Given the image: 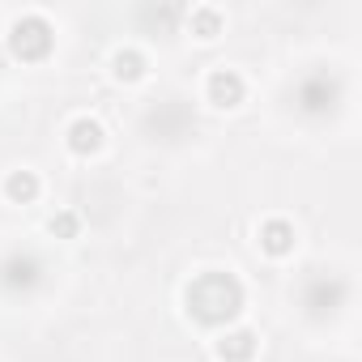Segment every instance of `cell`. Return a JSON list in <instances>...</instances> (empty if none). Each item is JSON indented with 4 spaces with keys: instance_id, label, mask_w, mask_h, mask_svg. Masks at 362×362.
Instances as JSON below:
<instances>
[{
    "instance_id": "cell-10",
    "label": "cell",
    "mask_w": 362,
    "mask_h": 362,
    "mask_svg": "<svg viewBox=\"0 0 362 362\" xmlns=\"http://www.w3.org/2000/svg\"><path fill=\"white\" fill-rule=\"evenodd\" d=\"M5 188H9L13 201H35V197H39V179H35L30 170H22V175H9Z\"/></svg>"
},
{
    "instance_id": "cell-9",
    "label": "cell",
    "mask_w": 362,
    "mask_h": 362,
    "mask_svg": "<svg viewBox=\"0 0 362 362\" xmlns=\"http://www.w3.org/2000/svg\"><path fill=\"white\" fill-rule=\"evenodd\" d=\"M260 243H264V252L286 256V252L294 247V230H290V222H269V226L260 230Z\"/></svg>"
},
{
    "instance_id": "cell-3",
    "label": "cell",
    "mask_w": 362,
    "mask_h": 362,
    "mask_svg": "<svg viewBox=\"0 0 362 362\" xmlns=\"http://www.w3.org/2000/svg\"><path fill=\"white\" fill-rule=\"evenodd\" d=\"M345 303V281L341 277H311L307 286H303V307H307V315H332L337 307Z\"/></svg>"
},
{
    "instance_id": "cell-8",
    "label": "cell",
    "mask_w": 362,
    "mask_h": 362,
    "mask_svg": "<svg viewBox=\"0 0 362 362\" xmlns=\"http://www.w3.org/2000/svg\"><path fill=\"white\" fill-rule=\"evenodd\" d=\"M218 354H222L226 362H247V358L256 354V337H252V332H226L222 345H218Z\"/></svg>"
},
{
    "instance_id": "cell-11",
    "label": "cell",
    "mask_w": 362,
    "mask_h": 362,
    "mask_svg": "<svg viewBox=\"0 0 362 362\" xmlns=\"http://www.w3.org/2000/svg\"><path fill=\"white\" fill-rule=\"evenodd\" d=\"M115 73L119 77H141V56L136 52H119L115 56Z\"/></svg>"
},
{
    "instance_id": "cell-1",
    "label": "cell",
    "mask_w": 362,
    "mask_h": 362,
    "mask_svg": "<svg viewBox=\"0 0 362 362\" xmlns=\"http://www.w3.org/2000/svg\"><path fill=\"white\" fill-rule=\"evenodd\" d=\"M243 307V286L230 273H205L188 286V311L201 324H226Z\"/></svg>"
},
{
    "instance_id": "cell-4",
    "label": "cell",
    "mask_w": 362,
    "mask_h": 362,
    "mask_svg": "<svg viewBox=\"0 0 362 362\" xmlns=\"http://www.w3.org/2000/svg\"><path fill=\"white\" fill-rule=\"evenodd\" d=\"M337 98H341V90H337V81H328L324 73H315V77H307V81L298 86V111H307V115L332 111Z\"/></svg>"
},
{
    "instance_id": "cell-12",
    "label": "cell",
    "mask_w": 362,
    "mask_h": 362,
    "mask_svg": "<svg viewBox=\"0 0 362 362\" xmlns=\"http://www.w3.org/2000/svg\"><path fill=\"white\" fill-rule=\"evenodd\" d=\"M73 230H77V218H73V214H60V218H52V235H64V239H69Z\"/></svg>"
},
{
    "instance_id": "cell-13",
    "label": "cell",
    "mask_w": 362,
    "mask_h": 362,
    "mask_svg": "<svg viewBox=\"0 0 362 362\" xmlns=\"http://www.w3.org/2000/svg\"><path fill=\"white\" fill-rule=\"evenodd\" d=\"M201 30H205V39H209V35L218 30V18H214V13H201Z\"/></svg>"
},
{
    "instance_id": "cell-5",
    "label": "cell",
    "mask_w": 362,
    "mask_h": 362,
    "mask_svg": "<svg viewBox=\"0 0 362 362\" xmlns=\"http://www.w3.org/2000/svg\"><path fill=\"white\" fill-rule=\"evenodd\" d=\"M39 277H43V264L30 252H13L5 264H0V281H5L9 290H30Z\"/></svg>"
},
{
    "instance_id": "cell-7",
    "label": "cell",
    "mask_w": 362,
    "mask_h": 362,
    "mask_svg": "<svg viewBox=\"0 0 362 362\" xmlns=\"http://www.w3.org/2000/svg\"><path fill=\"white\" fill-rule=\"evenodd\" d=\"M69 145H73L77 153H94V149L103 145V128H98L94 119H77V124L69 128Z\"/></svg>"
},
{
    "instance_id": "cell-6",
    "label": "cell",
    "mask_w": 362,
    "mask_h": 362,
    "mask_svg": "<svg viewBox=\"0 0 362 362\" xmlns=\"http://www.w3.org/2000/svg\"><path fill=\"white\" fill-rule=\"evenodd\" d=\"M209 98H214L218 107H235V103L243 98V77L230 73V69H218V73L209 77Z\"/></svg>"
},
{
    "instance_id": "cell-2",
    "label": "cell",
    "mask_w": 362,
    "mask_h": 362,
    "mask_svg": "<svg viewBox=\"0 0 362 362\" xmlns=\"http://www.w3.org/2000/svg\"><path fill=\"white\" fill-rule=\"evenodd\" d=\"M47 47H52V26H47L39 13H26V18L13 26V52H18L22 60H39V56H47Z\"/></svg>"
}]
</instances>
